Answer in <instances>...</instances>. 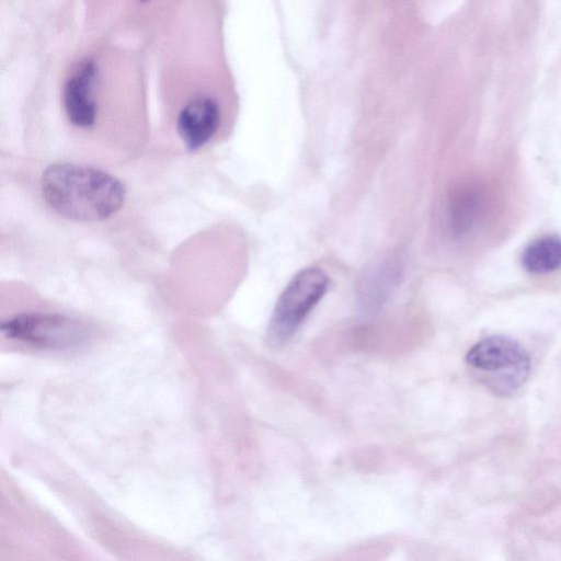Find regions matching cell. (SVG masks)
I'll return each mask as SVG.
<instances>
[{
	"label": "cell",
	"mask_w": 561,
	"mask_h": 561,
	"mask_svg": "<svg viewBox=\"0 0 561 561\" xmlns=\"http://www.w3.org/2000/svg\"><path fill=\"white\" fill-rule=\"evenodd\" d=\"M38 187L54 214L77 224H102L116 216L127 201L121 179L87 162L49 163L41 173Z\"/></svg>",
	"instance_id": "cell-1"
},
{
	"label": "cell",
	"mask_w": 561,
	"mask_h": 561,
	"mask_svg": "<svg viewBox=\"0 0 561 561\" xmlns=\"http://www.w3.org/2000/svg\"><path fill=\"white\" fill-rule=\"evenodd\" d=\"M466 364L489 391L499 397L514 394L528 379L530 357L515 340L486 336L467 352Z\"/></svg>",
	"instance_id": "cell-2"
},
{
	"label": "cell",
	"mask_w": 561,
	"mask_h": 561,
	"mask_svg": "<svg viewBox=\"0 0 561 561\" xmlns=\"http://www.w3.org/2000/svg\"><path fill=\"white\" fill-rule=\"evenodd\" d=\"M0 331L10 341L51 350L76 346L88 336V328L82 320L42 309L23 310L3 319Z\"/></svg>",
	"instance_id": "cell-3"
},
{
	"label": "cell",
	"mask_w": 561,
	"mask_h": 561,
	"mask_svg": "<svg viewBox=\"0 0 561 561\" xmlns=\"http://www.w3.org/2000/svg\"><path fill=\"white\" fill-rule=\"evenodd\" d=\"M329 287L327 274L317 267L299 271L286 285L273 309L267 327V342L273 347L286 344Z\"/></svg>",
	"instance_id": "cell-4"
},
{
	"label": "cell",
	"mask_w": 561,
	"mask_h": 561,
	"mask_svg": "<svg viewBox=\"0 0 561 561\" xmlns=\"http://www.w3.org/2000/svg\"><path fill=\"white\" fill-rule=\"evenodd\" d=\"M98 67L82 62L66 81L61 102L69 126L82 136H95L100 127V105L96 98Z\"/></svg>",
	"instance_id": "cell-5"
},
{
	"label": "cell",
	"mask_w": 561,
	"mask_h": 561,
	"mask_svg": "<svg viewBox=\"0 0 561 561\" xmlns=\"http://www.w3.org/2000/svg\"><path fill=\"white\" fill-rule=\"evenodd\" d=\"M221 124L219 103L211 96L201 95L191 99L178 111L174 131L186 150L198 151L215 141Z\"/></svg>",
	"instance_id": "cell-6"
},
{
	"label": "cell",
	"mask_w": 561,
	"mask_h": 561,
	"mask_svg": "<svg viewBox=\"0 0 561 561\" xmlns=\"http://www.w3.org/2000/svg\"><path fill=\"white\" fill-rule=\"evenodd\" d=\"M401 276L400 257L397 255L385 257L369 271L360 285L359 295L363 304L370 309L382 305L399 284Z\"/></svg>",
	"instance_id": "cell-7"
},
{
	"label": "cell",
	"mask_w": 561,
	"mask_h": 561,
	"mask_svg": "<svg viewBox=\"0 0 561 561\" xmlns=\"http://www.w3.org/2000/svg\"><path fill=\"white\" fill-rule=\"evenodd\" d=\"M525 270L545 274L561 267V238L545 236L526 247L522 255Z\"/></svg>",
	"instance_id": "cell-8"
},
{
	"label": "cell",
	"mask_w": 561,
	"mask_h": 561,
	"mask_svg": "<svg viewBox=\"0 0 561 561\" xmlns=\"http://www.w3.org/2000/svg\"><path fill=\"white\" fill-rule=\"evenodd\" d=\"M481 209L479 194L470 187L453 194L448 204V225L454 236L467 233L474 225Z\"/></svg>",
	"instance_id": "cell-9"
},
{
	"label": "cell",
	"mask_w": 561,
	"mask_h": 561,
	"mask_svg": "<svg viewBox=\"0 0 561 561\" xmlns=\"http://www.w3.org/2000/svg\"><path fill=\"white\" fill-rule=\"evenodd\" d=\"M139 1H141V2H146V1H148V0H139Z\"/></svg>",
	"instance_id": "cell-10"
}]
</instances>
